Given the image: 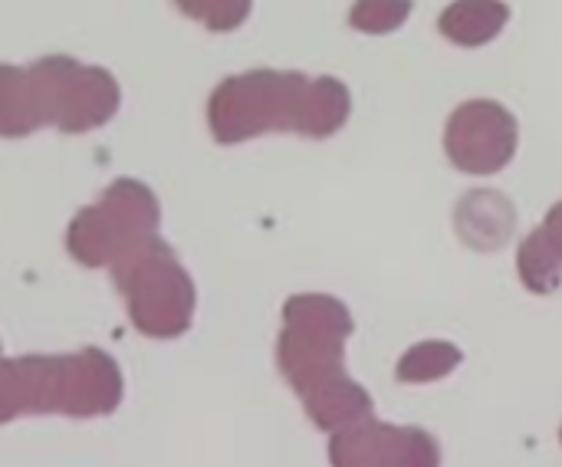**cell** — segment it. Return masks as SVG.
<instances>
[{"label": "cell", "mask_w": 562, "mask_h": 467, "mask_svg": "<svg viewBox=\"0 0 562 467\" xmlns=\"http://www.w3.org/2000/svg\"><path fill=\"white\" fill-rule=\"evenodd\" d=\"M448 155L461 171L494 175L517 148V122L497 102H468L448 122Z\"/></svg>", "instance_id": "cell-3"}, {"label": "cell", "mask_w": 562, "mask_h": 467, "mask_svg": "<svg viewBox=\"0 0 562 467\" xmlns=\"http://www.w3.org/2000/svg\"><path fill=\"white\" fill-rule=\"evenodd\" d=\"M280 369L323 432H339L372 415L369 392L346 376L342 356L352 333L349 310L319 293L293 297L283 310Z\"/></svg>", "instance_id": "cell-1"}, {"label": "cell", "mask_w": 562, "mask_h": 467, "mask_svg": "<svg viewBox=\"0 0 562 467\" xmlns=\"http://www.w3.org/2000/svg\"><path fill=\"white\" fill-rule=\"evenodd\" d=\"M510 10L501 0H458L441 13V33L461 46H481L501 33Z\"/></svg>", "instance_id": "cell-5"}, {"label": "cell", "mask_w": 562, "mask_h": 467, "mask_svg": "<svg viewBox=\"0 0 562 467\" xmlns=\"http://www.w3.org/2000/svg\"><path fill=\"white\" fill-rule=\"evenodd\" d=\"M412 13V0H359L352 23L366 33H389Z\"/></svg>", "instance_id": "cell-7"}, {"label": "cell", "mask_w": 562, "mask_h": 467, "mask_svg": "<svg viewBox=\"0 0 562 467\" xmlns=\"http://www.w3.org/2000/svg\"><path fill=\"white\" fill-rule=\"evenodd\" d=\"M461 363V353L451 343H422L398 363V382H431L445 379Z\"/></svg>", "instance_id": "cell-6"}, {"label": "cell", "mask_w": 562, "mask_h": 467, "mask_svg": "<svg viewBox=\"0 0 562 467\" xmlns=\"http://www.w3.org/2000/svg\"><path fill=\"white\" fill-rule=\"evenodd\" d=\"M520 277L533 293H550L562 280V204L524 241L520 247Z\"/></svg>", "instance_id": "cell-4"}, {"label": "cell", "mask_w": 562, "mask_h": 467, "mask_svg": "<svg viewBox=\"0 0 562 467\" xmlns=\"http://www.w3.org/2000/svg\"><path fill=\"white\" fill-rule=\"evenodd\" d=\"M333 467H438V442L422 429H398L372 415L346 425L329 442Z\"/></svg>", "instance_id": "cell-2"}, {"label": "cell", "mask_w": 562, "mask_h": 467, "mask_svg": "<svg viewBox=\"0 0 562 467\" xmlns=\"http://www.w3.org/2000/svg\"><path fill=\"white\" fill-rule=\"evenodd\" d=\"M560 438H562V432H560Z\"/></svg>", "instance_id": "cell-8"}]
</instances>
